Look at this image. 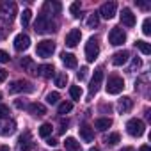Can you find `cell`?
<instances>
[{"mask_svg":"<svg viewBox=\"0 0 151 151\" xmlns=\"http://www.w3.org/2000/svg\"><path fill=\"white\" fill-rule=\"evenodd\" d=\"M34 30H36L37 34H46V32L55 30V29H53V23H52V20H50V14H46V13L37 14V20H36V23H34Z\"/></svg>","mask_w":151,"mask_h":151,"instance_id":"obj_1","label":"cell"},{"mask_svg":"<svg viewBox=\"0 0 151 151\" xmlns=\"http://www.w3.org/2000/svg\"><path fill=\"white\" fill-rule=\"evenodd\" d=\"M16 13H18V7H16V4L13 2V0H4V2H0V16L2 18L13 22Z\"/></svg>","mask_w":151,"mask_h":151,"instance_id":"obj_2","label":"cell"},{"mask_svg":"<svg viewBox=\"0 0 151 151\" xmlns=\"http://www.w3.org/2000/svg\"><path fill=\"white\" fill-rule=\"evenodd\" d=\"M144 130H146V124H144L142 119L133 117V119H130V121L126 123V132H128L132 137H142V135H144Z\"/></svg>","mask_w":151,"mask_h":151,"instance_id":"obj_3","label":"cell"},{"mask_svg":"<svg viewBox=\"0 0 151 151\" xmlns=\"http://www.w3.org/2000/svg\"><path fill=\"white\" fill-rule=\"evenodd\" d=\"M53 50H55V45H53V41H50V39H43V41H39V43H37V46H36L37 55H39V57H43V59L52 57Z\"/></svg>","mask_w":151,"mask_h":151,"instance_id":"obj_4","label":"cell"},{"mask_svg":"<svg viewBox=\"0 0 151 151\" xmlns=\"http://www.w3.org/2000/svg\"><path fill=\"white\" fill-rule=\"evenodd\" d=\"M98 53H100L98 39H96V37H91V39L86 43V59H87V62H94V59L98 57Z\"/></svg>","mask_w":151,"mask_h":151,"instance_id":"obj_5","label":"cell"},{"mask_svg":"<svg viewBox=\"0 0 151 151\" xmlns=\"http://www.w3.org/2000/svg\"><path fill=\"white\" fill-rule=\"evenodd\" d=\"M124 89V80L121 77H110L107 82V93L109 94H119Z\"/></svg>","mask_w":151,"mask_h":151,"instance_id":"obj_6","label":"cell"},{"mask_svg":"<svg viewBox=\"0 0 151 151\" xmlns=\"http://www.w3.org/2000/svg\"><path fill=\"white\" fill-rule=\"evenodd\" d=\"M101 80H103V68H98L93 75V78H91V84H89V96H94L101 86Z\"/></svg>","mask_w":151,"mask_h":151,"instance_id":"obj_7","label":"cell"},{"mask_svg":"<svg viewBox=\"0 0 151 151\" xmlns=\"http://www.w3.org/2000/svg\"><path fill=\"white\" fill-rule=\"evenodd\" d=\"M116 11H117V4L116 2H105V4H101V7L98 11V16H101L105 20H112L116 16Z\"/></svg>","mask_w":151,"mask_h":151,"instance_id":"obj_8","label":"cell"},{"mask_svg":"<svg viewBox=\"0 0 151 151\" xmlns=\"http://www.w3.org/2000/svg\"><path fill=\"white\" fill-rule=\"evenodd\" d=\"M109 41H110V45H114V46L123 45V43L126 41V34H124V30L119 29V27H114V29L110 30V34H109Z\"/></svg>","mask_w":151,"mask_h":151,"instance_id":"obj_9","label":"cell"},{"mask_svg":"<svg viewBox=\"0 0 151 151\" xmlns=\"http://www.w3.org/2000/svg\"><path fill=\"white\" fill-rule=\"evenodd\" d=\"M32 91H34V87L27 80H16L9 86V93H13V94L14 93H32Z\"/></svg>","mask_w":151,"mask_h":151,"instance_id":"obj_10","label":"cell"},{"mask_svg":"<svg viewBox=\"0 0 151 151\" xmlns=\"http://www.w3.org/2000/svg\"><path fill=\"white\" fill-rule=\"evenodd\" d=\"M80 39H82V32H80V29H71V30L66 34V46L75 48V46L80 43Z\"/></svg>","mask_w":151,"mask_h":151,"instance_id":"obj_11","label":"cell"},{"mask_svg":"<svg viewBox=\"0 0 151 151\" xmlns=\"http://www.w3.org/2000/svg\"><path fill=\"white\" fill-rule=\"evenodd\" d=\"M30 46V37L27 36V34H18L16 37H14V50L16 52H25L27 48Z\"/></svg>","mask_w":151,"mask_h":151,"instance_id":"obj_12","label":"cell"},{"mask_svg":"<svg viewBox=\"0 0 151 151\" xmlns=\"http://www.w3.org/2000/svg\"><path fill=\"white\" fill-rule=\"evenodd\" d=\"M119 18H121V23H123L124 27H133V25H135V14L132 13L130 7H123Z\"/></svg>","mask_w":151,"mask_h":151,"instance_id":"obj_13","label":"cell"},{"mask_svg":"<svg viewBox=\"0 0 151 151\" xmlns=\"http://www.w3.org/2000/svg\"><path fill=\"white\" fill-rule=\"evenodd\" d=\"M32 147V140H30V133L25 132L23 135H20L18 139V146H16V151H30Z\"/></svg>","mask_w":151,"mask_h":151,"instance_id":"obj_14","label":"cell"},{"mask_svg":"<svg viewBox=\"0 0 151 151\" xmlns=\"http://www.w3.org/2000/svg\"><path fill=\"white\" fill-rule=\"evenodd\" d=\"M78 133H80V137H82L86 142H93V140H94V128H93L91 124H82V126L78 128Z\"/></svg>","mask_w":151,"mask_h":151,"instance_id":"obj_15","label":"cell"},{"mask_svg":"<svg viewBox=\"0 0 151 151\" xmlns=\"http://www.w3.org/2000/svg\"><path fill=\"white\" fill-rule=\"evenodd\" d=\"M128 59H130V52L128 50H121V52H116L112 55V64L114 66H123V64H126Z\"/></svg>","mask_w":151,"mask_h":151,"instance_id":"obj_16","label":"cell"},{"mask_svg":"<svg viewBox=\"0 0 151 151\" xmlns=\"http://www.w3.org/2000/svg\"><path fill=\"white\" fill-rule=\"evenodd\" d=\"M36 73L39 75V77H43V78H52L55 75V68L52 64H41V66H37Z\"/></svg>","mask_w":151,"mask_h":151,"instance_id":"obj_17","label":"cell"},{"mask_svg":"<svg viewBox=\"0 0 151 151\" xmlns=\"http://www.w3.org/2000/svg\"><path fill=\"white\" fill-rule=\"evenodd\" d=\"M14 130H16L14 121H9V119L0 121V135H11V133H14Z\"/></svg>","mask_w":151,"mask_h":151,"instance_id":"obj_18","label":"cell"},{"mask_svg":"<svg viewBox=\"0 0 151 151\" xmlns=\"http://www.w3.org/2000/svg\"><path fill=\"white\" fill-rule=\"evenodd\" d=\"M132 107H133V101H132L128 96H124V98H121V100L117 101V110H119V114H126V112H130Z\"/></svg>","mask_w":151,"mask_h":151,"instance_id":"obj_19","label":"cell"},{"mask_svg":"<svg viewBox=\"0 0 151 151\" xmlns=\"http://www.w3.org/2000/svg\"><path fill=\"white\" fill-rule=\"evenodd\" d=\"M110 126H112V119H110V117H100V119L94 121V128L100 130V132H105V130H109Z\"/></svg>","mask_w":151,"mask_h":151,"instance_id":"obj_20","label":"cell"},{"mask_svg":"<svg viewBox=\"0 0 151 151\" xmlns=\"http://www.w3.org/2000/svg\"><path fill=\"white\" fill-rule=\"evenodd\" d=\"M60 59H62V62H64V66L66 68H77V57H75L73 53H60Z\"/></svg>","mask_w":151,"mask_h":151,"instance_id":"obj_21","label":"cell"},{"mask_svg":"<svg viewBox=\"0 0 151 151\" xmlns=\"http://www.w3.org/2000/svg\"><path fill=\"white\" fill-rule=\"evenodd\" d=\"M29 112L32 114V116H45L46 114V107L43 105V103H30L29 105Z\"/></svg>","mask_w":151,"mask_h":151,"instance_id":"obj_22","label":"cell"},{"mask_svg":"<svg viewBox=\"0 0 151 151\" xmlns=\"http://www.w3.org/2000/svg\"><path fill=\"white\" fill-rule=\"evenodd\" d=\"M64 147H66V151H82L80 142H77V139H73V137H68L64 140Z\"/></svg>","mask_w":151,"mask_h":151,"instance_id":"obj_23","label":"cell"},{"mask_svg":"<svg viewBox=\"0 0 151 151\" xmlns=\"http://www.w3.org/2000/svg\"><path fill=\"white\" fill-rule=\"evenodd\" d=\"M50 135H52V124H50V123H43V124L39 126V137L48 139Z\"/></svg>","mask_w":151,"mask_h":151,"instance_id":"obj_24","label":"cell"},{"mask_svg":"<svg viewBox=\"0 0 151 151\" xmlns=\"http://www.w3.org/2000/svg\"><path fill=\"white\" fill-rule=\"evenodd\" d=\"M68 84V73H57L55 75V86L57 87H66Z\"/></svg>","mask_w":151,"mask_h":151,"instance_id":"obj_25","label":"cell"},{"mask_svg":"<svg viewBox=\"0 0 151 151\" xmlns=\"http://www.w3.org/2000/svg\"><path fill=\"white\" fill-rule=\"evenodd\" d=\"M135 46H137L144 55H149V53H151V46H149V43H146V41H142V39L135 41Z\"/></svg>","mask_w":151,"mask_h":151,"instance_id":"obj_26","label":"cell"},{"mask_svg":"<svg viewBox=\"0 0 151 151\" xmlns=\"http://www.w3.org/2000/svg\"><path fill=\"white\" fill-rule=\"evenodd\" d=\"M30 18H32V11H30V9H25V11L22 13V18H20V22H22V27H23V29H25V27H29Z\"/></svg>","mask_w":151,"mask_h":151,"instance_id":"obj_27","label":"cell"},{"mask_svg":"<svg viewBox=\"0 0 151 151\" xmlns=\"http://www.w3.org/2000/svg\"><path fill=\"white\" fill-rule=\"evenodd\" d=\"M80 9H82V4H80V2H73V4L69 6V14H71L73 18H78V16H80Z\"/></svg>","mask_w":151,"mask_h":151,"instance_id":"obj_28","label":"cell"},{"mask_svg":"<svg viewBox=\"0 0 151 151\" xmlns=\"http://www.w3.org/2000/svg\"><path fill=\"white\" fill-rule=\"evenodd\" d=\"M69 96H71L75 101H78V100L82 98V89H80L78 86H71V87H69Z\"/></svg>","mask_w":151,"mask_h":151,"instance_id":"obj_29","label":"cell"},{"mask_svg":"<svg viewBox=\"0 0 151 151\" xmlns=\"http://www.w3.org/2000/svg\"><path fill=\"white\" fill-rule=\"evenodd\" d=\"M45 9H50L52 14H59L60 13V4L59 2H46L45 4Z\"/></svg>","mask_w":151,"mask_h":151,"instance_id":"obj_30","label":"cell"},{"mask_svg":"<svg viewBox=\"0 0 151 151\" xmlns=\"http://www.w3.org/2000/svg\"><path fill=\"white\" fill-rule=\"evenodd\" d=\"M98 23H100V16H98V13H93L87 18V27L89 29H94V27H98Z\"/></svg>","mask_w":151,"mask_h":151,"instance_id":"obj_31","label":"cell"},{"mask_svg":"<svg viewBox=\"0 0 151 151\" xmlns=\"http://www.w3.org/2000/svg\"><path fill=\"white\" fill-rule=\"evenodd\" d=\"M20 66H22L23 69L30 71V69H34V60H32L30 57H23V59L20 60Z\"/></svg>","mask_w":151,"mask_h":151,"instance_id":"obj_32","label":"cell"},{"mask_svg":"<svg viewBox=\"0 0 151 151\" xmlns=\"http://www.w3.org/2000/svg\"><path fill=\"white\" fill-rule=\"evenodd\" d=\"M71 109H73V103H69V101H62V103L59 105V114L64 116V114L71 112Z\"/></svg>","mask_w":151,"mask_h":151,"instance_id":"obj_33","label":"cell"},{"mask_svg":"<svg viewBox=\"0 0 151 151\" xmlns=\"http://www.w3.org/2000/svg\"><path fill=\"white\" fill-rule=\"evenodd\" d=\"M119 140H121V135H119V133H110V135L105 139V142H107V144H110V146L119 144Z\"/></svg>","mask_w":151,"mask_h":151,"instance_id":"obj_34","label":"cell"},{"mask_svg":"<svg viewBox=\"0 0 151 151\" xmlns=\"http://www.w3.org/2000/svg\"><path fill=\"white\" fill-rule=\"evenodd\" d=\"M59 93H48L46 94V103H50V105H55L57 101H59Z\"/></svg>","mask_w":151,"mask_h":151,"instance_id":"obj_35","label":"cell"},{"mask_svg":"<svg viewBox=\"0 0 151 151\" xmlns=\"http://www.w3.org/2000/svg\"><path fill=\"white\" fill-rule=\"evenodd\" d=\"M9 117V107L0 103V119H7Z\"/></svg>","mask_w":151,"mask_h":151,"instance_id":"obj_36","label":"cell"},{"mask_svg":"<svg viewBox=\"0 0 151 151\" xmlns=\"http://www.w3.org/2000/svg\"><path fill=\"white\" fill-rule=\"evenodd\" d=\"M142 32H144L146 36H149V34H151V20H149V18H146V20H144V23H142Z\"/></svg>","mask_w":151,"mask_h":151,"instance_id":"obj_37","label":"cell"},{"mask_svg":"<svg viewBox=\"0 0 151 151\" xmlns=\"http://www.w3.org/2000/svg\"><path fill=\"white\" fill-rule=\"evenodd\" d=\"M140 66H142V60H140L139 57H133V60H132V66H130V71L133 73V71H137Z\"/></svg>","mask_w":151,"mask_h":151,"instance_id":"obj_38","label":"cell"},{"mask_svg":"<svg viewBox=\"0 0 151 151\" xmlns=\"http://www.w3.org/2000/svg\"><path fill=\"white\" fill-rule=\"evenodd\" d=\"M87 71H89V69H87L86 66H84V68H80V71L77 73V78H78V80H84V78L87 77Z\"/></svg>","mask_w":151,"mask_h":151,"instance_id":"obj_39","label":"cell"},{"mask_svg":"<svg viewBox=\"0 0 151 151\" xmlns=\"http://www.w3.org/2000/svg\"><path fill=\"white\" fill-rule=\"evenodd\" d=\"M9 53L7 52H4V50H0V62H2V64H6V62H9Z\"/></svg>","mask_w":151,"mask_h":151,"instance_id":"obj_40","label":"cell"},{"mask_svg":"<svg viewBox=\"0 0 151 151\" xmlns=\"http://www.w3.org/2000/svg\"><path fill=\"white\" fill-rule=\"evenodd\" d=\"M46 144H48V146H52V147H55L59 142H57V139H53V137H48V139H46Z\"/></svg>","mask_w":151,"mask_h":151,"instance_id":"obj_41","label":"cell"},{"mask_svg":"<svg viewBox=\"0 0 151 151\" xmlns=\"http://www.w3.org/2000/svg\"><path fill=\"white\" fill-rule=\"evenodd\" d=\"M7 78V71L6 69H0V82H4Z\"/></svg>","mask_w":151,"mask_h":151,"instance_id":"obj_42","label":"cell"},{"mask_svg":"<svg viewBox=\"0 0 151 151\" xmlns=\"http://www.w3.org/2000/svg\"><path fill=\"white\" fill-rule=\"evenodd\" d=\"M139 151H151V147H149L147 144H144V146H140V147H139Z\"/></svg>","mask_w":151,"mask_h":151,"instance_id":"obj_43","label":"cell"},{"mask_svg":"<svg viewBox=\"0 0 151 151\" xmlns=\"http://www.w3.org/2000/svg\"><path fill=\"white\" fill-rule=\"evenodd\" d=\"M137 4H139V7H142V9H147V7H149V6L144 4V2H137Z\"/></svg>","mask_w":151,"mask_h":151,"instance_id":"obj_44","label":"cell"},{"mask_svg":"<svg viewBox=\"0 0 151 151\" xmlns=\"http://www.w3.org/2000/svg\"><path fill=\"white\" fill-rule=\"evenodd\" d=\"M119 151H135L133 147H130V146H126V147H123V149H119Z\"/></svg>","mask_w":151,"mask_h":151,"instance_id":"obj_45","label":"cell"},{"mask_svg":"<svg viewBox=\"0 0 151 151\" xmlns=\"http://www.w3.org/2000/svg\"><path fill=\"white\" fill-rule=\"evenodd\" d=\"M0 151H11V149H9L7 146H4V144H2V146H0Z\"/></svg>","mask_w":151,"mask_h":151,"instance_id":"obj_46","label":"cell"},{"mask_svg":"<svg viewBox=\"0 0 151 151\" xmlns=\"http://www.w3.org/2000/svg\"><path fill=\"white\" fill-rule=\"evenodd\" d=\"M89 151H100V149H98V147H91Z\"/></svg>","mask_w":151,"mask_h":151,"instance_id":"obj_47","label":"cell"},{"mask_svg":"<svg viewBox=\"0 0 151 151\" xmlns=\"http://www.w3.org/2000/svg\"><path fill=\"white\" fill-rule=\"evenodd\" d=\"M0 100H2V93H0Z\"/></svg>","mask_w":151,"mask_h":151,"instance_id":"obj_48","label":"cell"}]
</instances>
